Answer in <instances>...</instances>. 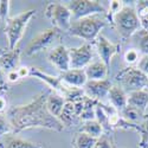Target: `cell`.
<instances>
[{
	"mask_svg": "<svg viewBox=\"0 0 148 148\" xmlns=\"http://www.w3.org/2000/svg\"><path fill=\"white\" fill-rule=\"evenodd\" d=\"M97 139L83 132H78L73 139V148H94Z\"/></svg>",
	"mask_w": 148,
	"mask_h": 148,
	"instance_id": "44dd1931",
	"label": "cell"
},
{
	"mask_svg": "<svg viewBox=\"0 0 148 148\" xmlns=\"http://www.w3.org/2000/svg\"><path fill=\"white\" fill-rule=\"evenodd\" d=\"M45 17L52 23L53 27L59 31H69L72 23L70 10L66 5L59 3H49L45 7Z\"/></svg>",
	"mask_w": 148,
	"mask_h": 148,
	"instance_id": "52a82bcc",
	"label": "cell"
},
{
	"mask_svg": "<svg viewBox=\"0 0 148 148\" xmlns=\"http://www.w3.org/2000/svg\"><path fill=\"white\" fill-rule=\"evenodd\" d=\"M79 132H83V133L90 135V136H92L95 139H98L103 135L104 129L101 126L100 122H97L96 120H90V121H84L82 123V127H81Z\"/></svg>",
	"mask_w": 148,
	"mask_h": 148,
	"instance_id": "ffe728a7",
	"label": "cell"
},
{
	"mask_svg": "<svg viewBox=\"0 0 148 148\" xmlns=\"http://www.w3.org/2000/svg\"><path fill=\"white\" fill-rule=\"evenodd\" d=\"M17 71H18V73H19V76H20L21 79L25 78V77L31 76V69L29 66H19L17 69Z\"/></svg>",
	"mask_w": 148,
	"mask_h": 148,
	"instance_id": "836d02e7",
	"label": "cell"
},
{
	"mask_svg": "<svg viewBox=\"0 0 148 148\" xmlns=\"http://www.w3.org/2000/svg\"><path fill=\"white\" fill-rule=\"evenodd\" d=\"M108 100L112 107L121 113L128 106V94L120 84H113L108 94Z\"/></svg>",
	"mask_w": 148,
	"mask_h": 148,
	"instance_id": "5bb4252c",
	"label": "cell"
},
{
	"mask_svg": "<svg viewBox=\"0 0 148 148\" xmlns=\"http://www.w3.org/2000/svg\"><path fill=\"white\" fill-rule=\"evenodd\" d=\"M6 77H7V82H8V83H17V82H19V81L21 79L17 70L8 71V72L6 73Z\"/></svg>",
	"mask_w": 148,
	"mask_h": 148,
	"instance_id": "d6a6232c",
	"label": "cell"
},
{
	"mask_svg": "<svg viewBox=\"0 0 148 148\" xmlns=\"http://www.w3.org/2000/svg\"><path fill=\"white\" fill-rule=\"evenodd\" d=\"M37 10L36 8H30L21 12L20 14L11 17L7 19L5 23V33L8 40V49L13 50L19 44L20 39L23 38L25 30L29 25L30 20L36 16Z\"/></svg>",
	"mask_w": 148,
	"mask_h": 148,
	"instance_id": "277c9868",
	"label": "cell"
},
{
	"mask_svg": "<svg viewBox=\"0 0 148 148\" xmlns=\"http://www.w3.org/2000/svg\"><path fill=\"white\" fill-rule=\"evenodd\" d=\"M140 23H141V30L148 32V16L141 18V19H140Z\"/></svg>",
	"mask_w": 148,
	"mask_h": 148,
	"instance_id": "e575fe53",
	"label": "cell"
},
{
	"mask_svg": "<svg viewBox=\"0 0 148 148\" xmlns=\"http://www.w3.org/2000/svg\"><path fill=\"white\" fill-rule=\"evenodd\" d=\"M136 68L148 77V55H141L136 64Z\"/></svg>",
	"mask_w": 148,
	"mask_h": 148,
	"instance_id": "4dcf8cb0",
	"label": "cell"
},
{
	"mask_svg": "<svg viewBox=\"0 0 148 148\" xmlns=\"http://www.w3.org/2000/svg\"><path fill=\"white\" fill-rule=\"evenodd\" d=\"M72 20H78L94 14H107L104 5L98 0H71L66 4Z\"/></svg>",
	"mask_w": 148,
	"mask_h": 148,
	"instance_id": "8992f818",
	"label": "cell"
},
{
	"mask_svg": "<svg viewBox=\"0 0 148 148\" xmlns=\"http://www.w3.org/2000/svg\"><path fill=\"white\" fill-rule=\"evenodd\" d=\"M94 148H114V143H113L112 139L103 134L101 138L97 139Z\"/></svg>",
	"mask_w": 148,
	"mask_h": 148,
	"instance_id": "f1b7e54d",
	"label": "cell"
},
{
	"mask_svg": "<svg viewBox=\"0 0 148 148\" xmlns=\"http://www.w3.org/2000/svg\"><path fill=\"white\" fill-rule=\"evenodd\" d=\"M11 133H13V128H12L8 117L6 114H0V140Z\"/></svg>",
	"mask_w": 148,
	"mask_h": 148,
	"instance_id": "484cf974",
	"label": "cell"
},
{
	"mask_svg": "<svg viewBox=\"0 0 148 148\" xmlns=\"http://www.w3.org/2000/svg\"><path fill=\"white\" fill-rule=\"evenodd\" d=\"M128 94V106L139 109L145 114L148 107V89H141L127 92Z\"/></svg>",
	"mask_w": 148,
	"mask_h": 148,
	"instance_id": "d6986e66",
	"label": "cell"
},
{
	"mask_svg": "<svg viewBox=\"0 0 148 148\" xmlns=\"http://www.w3.org/2000/svg\"><path fill=\"white\" fill-rule=\"evenodd\" d=\"M113 87V83L108 78L101 81H88L83 87L84 95L96 102H101L104 97H108L109 90Z\"/></svg>",
	"mask_w": 148,
	"mask_h": 148,
	"instance_id": "8fae6325",
	"label": "cell"
},
{
	"mask_svg": "<svg viewBox=\"0 0 148 148\" xmlns=\"http://www.w3.org/2000/svg\"><path fill=\"white\" fill-rule=\"evenodd\" d=\"M65 103H66V100L63 96L50 90L49 96L46 98V108L49 110V113H50L52 116L58 119L60 116L62 112H63V108H64Z\"/></svg>",
	"mask_w": 148,
	"mask_h": 148,
	"instance_id": "ac0fdd59",
	"label": "cell"
},
{
	"mask_svg": "<svg viewBox=\"0 0 148 148\" xmlns=\"http://www.w3.org/2000/svg\"><path fill=\"white\" fill-rule=\"evenodd\" d=\"M59 77L69 87L79 88V89H83L85 83L88 82L84 69H69L65 72H62Z\"/></svg>",
	"mask_w": 148,
	"mask_h": 148,
	"instance_id": "4fadbf2b",
	"label": "cell"
},
{
	"mask_svg": "<svg viewBox=\"0 0 148 148\" xmlns=\"http://www.w3.org/2000/svg\"><path fill=\"white\" fill-rule=\"evenodd\" d=\"M140 57L141 55L138 49H129L123 55V59H125L127 66H134L135 64H138Z\"/></svg>",
	"mask_w": 148,
	"mask_h": 148,
	"instance_id": "cb8c5ba5",
	"label": "cell"
},
{
	"mask_svg": "<svg viewBox=\"0 0 148 148\" xmlns=\"http://www.w3.org/2000/svg\"><path fill=\"white\" fill-rule=\"evenodd\" d=\"M85 75H87L88 81H101V79H107L108 78V72H109V66L100 60H95L84 69Z\"/></svg>",
	"mask_w": 148,
	"mask_h": 148,
	"instance_id": "9a60e30c",
	"label": "cell"
},
{
	"mask_svg": "<svg viewBox=\"0 0 148 148\" xmlns=\"http://www.w3.org/2000/svg\"><path fill=\"white\" fill-rule=\"evenodd\" d=\"M139 51L141 55H148V32L141 30L140 37H139Z\"/></svg>",
	"mask_w": 148,
	"mask_h": 148,
	"instance_id": "83f0119b",
	"label": "cell"
},
{
	"mask_svg": "<svg viewBox=\"0 0 148 148\" xmlns=\"http://www.w3.org/2000/svg\"><path fill=\"white\" fill-rule=\"evenodd\" d=\"M96 106L97 102L91 100V98L84 96V107L81 113L79 120L84 121H90V120H95V110H96Z\"/></svg>",
	"mask_w": 148,
	"mask_h": 148,
	"instance_id": "7402d4cb",
	"label": "cell"
},
{
	"mask_svg": "<svg viewBox=\"0 0 148 148\" xmlns=\"http://www.w3.org/2000/svg\"><path fill=\"white\" fill-rule=\"evenodd\" d=\"M70 69H85L94 57L92 44L85 43L77 47H70Z\"/></svg>",
	"mask_w": 148,
	"mask_h": 148,
	"instance_id": "9c48e42d",
	"label": "cell"
},
{
	"mask_svg": "<svg viewBox=\"0 0 148 148\" xmlns=\"http://www.w3.org/2000/svg\"><path fill=\"white\" fill-rule=\"evenodd\" d=\"M113 26L115 27L120 38L126 40L141 30L140 18L133 6L126 5L117 14L113 17Z\"/></svg>",
	"mask_w": 148,
	"mask_h": 148,
	"instance_id": "3957f363",
	"label": "cell"
},
{
	"mask_svg": "<svg viewBox=\"0 0 148 148\" xmlns=\"http://www.w3.org/2000/svg\"><path fill=\"white\" fill-rule=\"evenodd\" d=\"M108 21L107 14H94L78 20H72L68 32L91 44L101 34V31L107 26Z\"/></svg>",
	"mask_w": 148,
	"mask_h": 148,
	"instance_id": "7a4b0ae2",
	"label": "cell"
},
{
	"mask_svg": "<svg viewBox=\"0 0 148 148\" xmlns=\"http://www.w3.org/2000/svg\"><path fill=\"white\" fill-rule=\"evenodd\" d=\"M125 6H126V1H120V0H112V1H109V10L107 11L108 20L112 23L113 17L117 14Z\"/></svg>",
	"mask_w": 148,
	"mask_h": 148,
	"instance_id": "d4e9b609",
	"label": "cell"
},
{
	"mask_svg": "<svg viewBox=\"0 0 148 148\" xmlns=\"http://www.w3.org/2000/svg\"><path fill=\"white\" fill-rule=\"evenodd\" d=\"M49 91L37 94L26 104L11 107L6 116L8 117L13 133L18 134L31 128H46L56 132L64 130V126L57 117L52 116L46 108V98Z\"/></svg>",
	"mask_w": 148,
	"mask_h": 148,
	"instance_id": "6da1fadb",
	"label": "cell"
},
{
	"mask_svg": "<svg viewBox=\"0 0 148 148\" xmlns=\"http://www.w3.org/2000/svg\"><path fill=\"white\" fill-rule=\"evenodd\" d=\"M59 30L56 27H50L46 29L44 31H42L40 33H38L37 36H34L33 38L30 40V43L27 44L25 52L27 56H33L36 53H38L45 49H47L50 46L57 37H59Z\"/></svg>",
	"mask_w": 148,
	"mask_h": 148,
	"instance_id": "ba28073f",
	"label": "cell"
},
{
	"mask_svg": "<svg viewBox=\"0 0 148 148\" xmlns=\"http://www.w3.org/2000/svg\"><path fill=\"white\" fill-rule=\"evenodd\" d=\"M10 3L8 0H0V20L4 24L8 19V12H10Z\"/></svg>",
	"mask_w": 148,
	"mask_h": 148,
	"instance_id": "f546056e",
	"label": "cell"
},
{
	"mask_svg": "<svg viewBox=\"0 0 148 148\" xmlns=\"http://www.w3.org/2000/svg\"><path fill=\"white\" fill-rule=\"evenodd\" d=\"M47 60L62 73L70 69V53L69 49L64 45H57L47 53Z\"/></svg>",
	"mask_w": 148,
	"mask_h": 148,
	"instance_id": "7c38bea8",
	"label": "cell"
},
{
	"mask_svg": "<svg viewBox=\"0 0 148 148\" xmlns=\"http://www.w3.org/2000/svg\"><path fill=\"white\" fill-rule=\"evenodd\" d=\"M6 107H7V101L5 100V97L0 96V114H4Z\"/></svg>",
	"mask_w": 148,
	"mask_h": 148,
	"instance_id": "d590c367",
	"label": "cell"
},
{
	"mask_svg": "<svg viewBox=\"0 0 148 148\" xmlns=\"http://www.w3.org/2000/svg\"><path fill=\"white\" fill-rule=\"evenodd\" d=\"M6 52V50H5V49H3V47H0V57H1L4 53Z\"/></svg>",
	"mask_w": 148,
	"mask_h": 148,
	"instance_id": "8d00e7d4",
	"label": "cell"
},
{
	"mask_svg": "<svg viewBox=\"0 0 148 148\" xmlns=\"http://www.w3.org/2000/svg\"><path fill=\"white\" fill-rule=\"evenodd\" d=\"M134 8L139 18H143L148 16V0H139V1H134Z\"/></svg>",
	"mask_w": 148,
	"mask_h": 148,
	"instance_id": "4316f807",
	"label": "cell"
},
{
	"mask_svg": "<svg viewBox=\"0 0 148 148\" xmlns=\"http://www.w3.org/2000/svg\"><path fill=\"white\" fill-rule=\"evenodd\" d=\"M8 90V82L6 77V72L0 66V94H4Z\"/></svg>",
	"mask_w": 148,
	"mask_h": 148,
	"instance_id": "1f68e13d",
	"label": "cell"
},
{
	"mask_svg": "<svg viewBox=\"0 0 148 148\" xmlns=\"http://www.w3.org/2000/svg\"><path fill=\"white\" fill-rule=\"evenodd\" d=\"M120 114H121V116L125 119L126 121H128V122H130V123H136V122H139L141 119H145V117H143L145 114H143L142 112H140L139 109L134 108V107H132V106H127Z\"/></svg>",
	"mask_w": 148,
	"mask_h": 148,
	"instance_id": "603a6c76",
	"label": "cell"
},
{
	"mask_svg": "<svg viewBox=\"0 0 148 148\" xmlns=\"http://www.w3.org/2000/svg\"><path fill=\"white\" fill-rule=\"evenodd\" d=\"M95 46H96L97 55L100 56L101 60L104 62L108 66L112 63L113 57L117 55L121 50V44L110 42L103 34H100L97 37V39L95 40Z\"/></svg>",
	"mask_w": 148,
	"mask_h": 148,
	"instance_id": "30bf717a",
	"label": "cell"
},
{
	"mask_svg": "<svg viewBox=\"0 0 148 148\" xmlns=\"http://www.w3.org/2000/svg\"><path fill=\"white\" fill-rule=\"evenodd\" d=\"M20 64V50L18 47L13 50H6V52L0 57V66L7 73L8 71L17 70Z\"/></svg>",
	"mask_w": 148,
	"mask_h": 148,
	"instance_id": "2e32d148",
	"label": "cell"
},
{
	"mask_svg": "<svg viewBox=\"0 0 148 148\" xmlns=\"http://www.w3.org/2000/svg\"><path fill=\"white\" fill-rule=\"evenodd\" d=\"M116 81L120 82V85L123 89H127L129 92L135 90L147 89V81L148 77L142 73L136 66H127L122 69L117 75Z\"/></svg>",
	"mask_w": 148,
	"mask_h": 148,
	"instance_id": "5b68a950",
	"label": "cell"
},
{
	"mask_svg": "<svg viewBox=\"0 0 148 148\" xmlns=\"http://www.w3.org/2000/svg\"><path fill=\"white\" fill-rule=\"evenodd\" d=\"M1 148H42L39 145L19 138L14 133H11L0 140Z\"/></svg>",
	"mask_w": 148,
	"mask_h": 148,
	"instance_id": "e0dca14e",
	"label": "cell"
},
{
	"mask_svg": "<svg viewBox=\"0 0 148 148\" xmlns=\"http://www.w3.org/2000/svg\"><path fill=\"white\" fill-rule=\"evenodd\" d=\"M147 89H148V81H147Z\"/></svg>",
	"mask_w": 148,
	"mask_h": 148,
	"instance_id": "74e56055",
	"label": "cell"
}]
</instances>
